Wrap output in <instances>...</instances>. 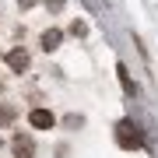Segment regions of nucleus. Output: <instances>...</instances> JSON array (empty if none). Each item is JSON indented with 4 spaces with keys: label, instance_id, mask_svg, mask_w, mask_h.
Masks as SVG:
<instances>
[{
    "label": "nucleus",
    "instance_id": "f03ea898",
    "mask_svg": "<svg viewBox=\"0 0 158 158\" xmlns=\"http://www.w3.org/2000/svg\"><path fill=\"white\" fill-rule=\"evenodd\" d=\"M11 148H14V155H18V158H32V155H35V141H32L28 134H14Z\"/></svg>",
    "mask_w": 158,
    "mask_h": 158
},
{
    "label": "nucleus",
    "instance_id": "39448f33",
    "mask_svg": "<svg viewBox=\"0 0 158 158\" xmlns=\"http://www.w3.org/2000/svg\"><path fill=\"white\" fill-rule=\"evenodd\" d=\"M60 42H63V32H60V28H46V32H42V49H46V53H53Z\"/></svg>",
    "mask_w": 158,
    "mask_h": 158
},
{
    "label": "nucleus",
    "instance_id": "423d86ee",
    "mask_svg": "<svg viewBox=\"0 0 158 158\" xmlns=\"http://www.w3.org/2000/svg\"><path fill=\"white\" fill-rule=\"evenodd\" d=\"M116 74H119V85H123V91L127 95H134V81H130V70H127V63H116Z\"/></svg>",
    "mask_w": 158,
    "mask_h": 158
},
{
    "label": "nucleus",
    "instance_id": "f257e3e1",
    "mask_svg": "<svg viewBox=\"0 0 158 158\" xmlns=\"http://www.w3.org/2000/svg\"><path fill=\"white\" fill-rule=\"evenodd\" d=\"M116 144L123 148V151H137V148H144L141 127H137L134 119H119V123H116Z\"/></svg>",
    "mask_w": 158,
    "mask_h": 158
},
{
    "label": "nucleus",
    "instance_id": "7ed1b4c3",
    "mask_svg": "<svg viewBox=\"0 0 158 158\" xmlns=\"http://www.w3.org/2000/svg\"><path fill=\"white\" fill-rule=\"evenodd\" d=\"M28 123H32L35 130H53V123H56V116H53L49 109H32Z\"/></svg>",
    "mask_w": 158,
    "mask_h": 158
},
{
    "label": "nucleus",
    "instance_id": "20e7f679",
    "mask_svg": "<svg viewBox=\"0 0 158 158\" xmlns=\"http://www.w3.org/2000/svg\"><path fill=\"white\" fill-rule=\"evenodd\" d=\"M7 67H11L14 74H21L25 67H28V53H25L21 46H18V49H11V53H7Z\"/></svg>",
    "mask_w": 158,
    "mask_h": 158
},
{
    "label": "nucleus",
    "instance_id": "9d476101",
    "mask_svg": "<svg viewBox=\"0 0 158 158\" xmlns=\"http://www.w3.org/2000/svg\"><path fill=\"white\" fill-rule=\"evenodd\" d=\"M46 7L49 11H63V0H46Z\"/></svg>",
    "mask_w": 158,
    "mask_h": 158
},
{
    "label": "nucleus",
    "instance_id": "6e6552de",
    "mask_svg": "<svg viewBox=\"0 0 158 158\" xmlns=\"http://www.w3.org/2000/svg\"><path fill=\"white\" fill-rule=\"evenodd\" d=\"M85 7H88V11H102V7H106V0H85Z\"/></svg>",
    "mask_w": 158,
    "mask_h": 158
},
{
    "label": "nucleus",
    "instance_id": "0eeeda50",
    "mask_svg": "<svg viewBox=\"0 0 158 158\" xmlns=\"http://www.w3.org/2000/svg\"><path fill=\"white\" fill-rule=\"evenodd\" d=\"M14 116H18V109L11 106V102H0V127H7V123H14Z\"/></svg>",
    "mask_w": 158,
    "mask_h": 158
},
{
    "label": "nucleus",
    "instance_id": "9b49d317",
    "mask_svg": "<svg viewBox=\"0 0 158 158\" xmlns=\"http://www.w3.org/2000/svg\"><path fill=\"white\" fill-rule=\"evenodd\" d=\"M35 4V0H18V7H32Z\"/></svg>",
    "mask_w": 158,
    "mask_h": 158
},
{
    "label": "nucleus",
    "instance_id": "1a4fd4ad",
    "mask_svg": "<svg viewBox=\"0 0 158 158\" xmlns=\"http://www.w3.org/2000/svg\"><path fill=\"white\" fill-rule=\"evenodd\" d=\"M70 32H74V35H85L88 28H85V21H74V25H70Z\"/></svg>",
    "mask_w": 158,
    "mask_h": 158
}]
</instances>
